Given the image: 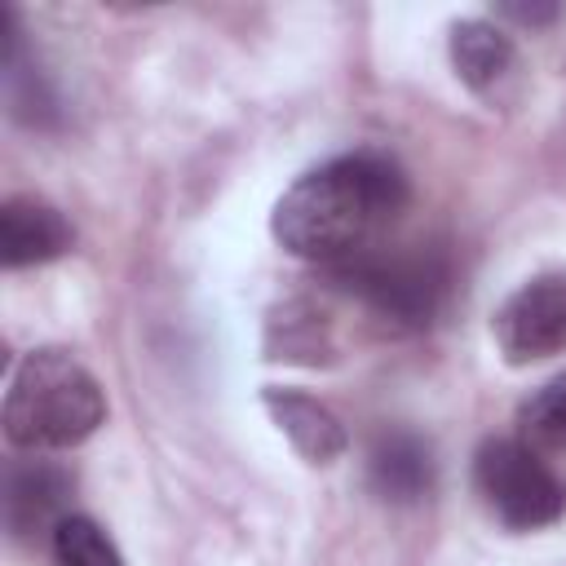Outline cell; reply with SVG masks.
<instances>
[{
    "label": "cell",
    "instance_id": "cell-1",
    "mask_svg": "<svg viewBox=\"0 0 566 566\" xmlns=\"http://www.w3.org/2000/svg\"><path fill=\"white\" fill-rule=\"evenodd\" d=\"M407 172L380 150L336 155L301 172L270 212V234L283 252L336 265L380 243L407 208Z\"/></svg>",
    "mask_w": 566,
    "mask_h": 566
},
{
    "label": "cell",
    "instance_id": "cell-2",
    "mask_svg": "<svg viewBox=\"0 0 566 566\" xmlns=\"http://www.w3.org/2000/svg\"><path fill=\"white\" fill-rule=\"evenodd\" d=\"M102 420L106 394L97 376L66 349H35L13 367L4 389V438L18 451H66Z\"/></svg>",
    "mask_w": 566,
    "mask_h": 566
},
{
    "label": "cell",
    "instance_id": "cell-3",
    "mask_svg": "<svg viewBox=\"0 0 566 566\" xmlns=\"http://www.w3.org/2000/svg\"><path fill=\"white\" fill-rule=\"evenodd\" d=\"M332 283L349 296H358L367 310H376L385 323L420 332L438 318L447 301V256L424 243H376L358 256H345L327 265Z\"/></svg>",
    "mask_w": 566,
    "mask_h": 566
},
{
    "label": "cell",
    "instance_id": "cell-4",
    "mask_svg": "<svg viewBox=\"0 0 566 566\" xmlns=\"http://www.w3.org/2000/svg\"><path fill=\"white\" fill-rule=\"evenodd\" d=\"M473 486L486 513L509 531L553 526L566 509L557 473L522 438H486L473 455Z\"/></svg>",
    "mask_w": 566,
    "mask_h": 566
},
{
    "label": "cell",
    "instance_id": "cell-5",
    "mask_svg": "<svg viewBox=\"0 0 566 566\" xmlns=\"http://www.w3.org/2000/svg\"><path fill=\"white\" fill-rule=\"evenodd\" d=\"M495 349L504 363L526 367L566 349V270H548L526 279L491 318Z\"/></svg>",
    "mask_w": 566,
    "mask_h": 566
},
{
    "label": "cell",
    "instance_id": "cell-6",
    "mask_svg": "<svg viewBox=\"0 0 566 566\" xmlns=\"http://www.w3.org/2000/svg\"><path fill=\"white\" fill-rule=\"evenodd\" d=\"M71 473L57 460L27 455L4 473V526L22 544L53 539V531L71 517Z\"/></svg>",
    "mask_w": 566,
    "mask_h": 566
},
{
    "label": "cell",
    "instance_id": "cell-7",
    "mask_svg": "<svg viewBox=\"0 0 566 566\" xmlns=\"http://www.w3.org/2000/svg\"><path fill=\"white\" fill-rule=\"evenodd\" d=\"M451 66L455 75L486 102H504L517 80V49L504 27L491 18H464L451 27Z\"/></svg>",
    "mask_w": 566,
    "mask_h": 566
},
{
    "label": "cell",
    "instance_id": "cell-8",
    "mask_svg": "<svg viewBox=\"0 0 566 566\" xmlns=\"http://www.w3.org/2000/svg\"><path fill=\"white\" fill-rule=\"evenodd\" d=\"M71 243L75 234L53 203L35 195H9L0 203V261L9 270L57 261L62 252H71Z\"/></svg>",
    "mask_w": 566,
    "mask_h": 566
},
{
    "label": "cell",
    "instance_id": "cell-9",
    "mask_svg": "<svg viewBox=\"0 0 566 566\" xmlns=\"http://www.w3.org/2000/svg\"><path fill=\"white\" fill-rule=\"evenodd\" d=\"M261 402L270 411V420L279 424V433L301 451V460L310 464H332L349 451V433L336 420V411L301 389H283V385H265Z\"/></svg>",
    "mask_w": 566,
    "mask_h": 566
},
{
    "label": "cell",
    "instance_id": "cell-10",
    "mask_svg": "<svg viewBox=\"0 0 566 566\" xmlns=\"http://www.w3.org/2000/svg\"><path fill=\"white\" fill-rule=\"evenodd\" d=\"M367 478L380 500L416 504L433 491V451L424 438H416L407 429H389L376 438V447L367 455Z\"/></svg>",
    "mask_w": 566,
    "mask_h": 566
},
{
    "label": "cell",
    "instance_id": "cell-11",
    "mask_svg": "<svg viewBox=\"0 0 566 566\" xmlns=\"http://www.w3.org/2000/svg\"><path fill=\"white\" fill-rule=\"evenodd\" d=\"M327 354H332L327 323L318 318V310L310 301H287L265 318V358L318 367Z\"/></svg>",
    "mask_w": 566,
    "mask_h": 566
},
{
    "label": "cell",
    "instance_id": "cell-12",
    "mask_svg": "<svg viewBox=\"0 0 566 566\" xmlns=\"http://www.w3.org/2000/svg\"><path fill=\"white\" fill-rule=\"evenodd\" d=\"M517 438L539 455H566V371L517 407Z\"/></svg>",
    "mask_w": 566,
    "mask_h": 566
},
{
    "label": "cell",
    "instance_id": "cell-13",
    "mask_svg": "<svg viewBox=\"0 0 566 566\" xmlns=\"http://www.w3.org/2000/svg\"><path fill=\"white\" fill-rule=\"evenodd\" d=\"M53 566H124L115 539L84 513H71L49 539Z\"/></svg>",
    "mask_w": 566,
    "mask_h": 566
},
{
    "label": "cell",
    "instance_id": "cell-14",
    "mask_svg": "<svg viewBox=\"0 0 566 566\" xmlns=\"http://www.w3.org/2000/svg\"><path fill=\"white\" fill-rule=\"evenodd\" d=\"M500 13L513 18V22H522V27H544V22H553L562 9H557V4H500Z\"/></svg>",
    "mask_w": 566,
    "mask_h": 566
}]
</instances>
